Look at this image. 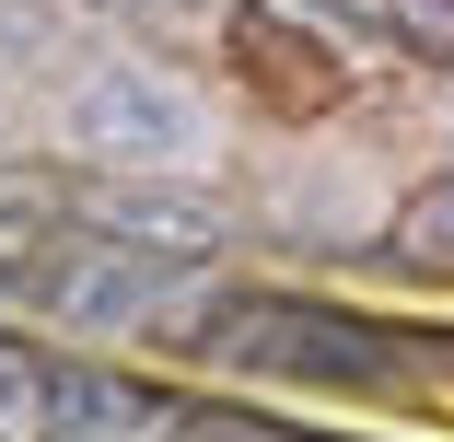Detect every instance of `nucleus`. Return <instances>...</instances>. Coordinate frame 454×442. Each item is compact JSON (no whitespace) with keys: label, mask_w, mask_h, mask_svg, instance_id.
<instances>
[{"label":"nucleus","mask_w":454,"mask_h":442,"mask_svg":"<svg viewBox=\"0 0 454 442\" xmlns=\"http://www.w3.org/2000/svg\"><path fill=\"white\" fill-rule=\"evenodd\" d=\"M59 128H70V151H94V163H187L199 151V105L163 94L152 70H94Z\"/></svg>","instance_id":"2"},{"label":"nucleus","mask_w":454,"mask_h":442,"mask_svg":"<svg viewBox=\"0 0 454 442\" xmlns=\"http://www.w3.org/2000/svg\"><path fill=\"white\" fill-rule=\"evenodd\" d=\"M408 24L419 35H454V0H408Z\"/></svg>","instance_id":"8"},{"label":"nucleus","mask_w":454,"mask_h":442,"mask_svg":"<svg viewBox=\"0 0 454 442\" xmlns=\"http://www.w3.org/2000/svg\"><path fill=\"white\" fill-rule=\"evenodd\" d=\"M47 430H70V442H129V430H152V396L94 384V373H47Z\"/></svg>","instance_id":"4"},{"label":"nucleus","mask_w":454,"mask_h":442,"mask_svg":"<svg viewBox=\"0 0 454 442\" xmlns=\"http://www.w3.org/2000/svg\"><path fill=\"white\" fill-rule=\"evenodd\" d=\"M199 349L233 361V373H268V384H315V396H396V373H408V349H396L385 326L326 314V303H280V291L210 314Z\"/></svg>","instance_id":"1"},{"label":"nucleus","mask_w":454,"mask_h":442,"mask_svg":"<svg viewBox=\"0 0 454 442\" xmlns=\"http://www.w3.org/2000/svg\"><path fill=\"white\" fill-rule=\"evenodd\" d=\"M129 24H152V35H210L222 24V0H117Z\"/></svg>","instance_id":"7"},{"label":"nucleus","mask_w":454,"mask_h":442,"mask_svg":"<svg viewBox=\"0 0 454 442\" xmlns=\"http://www.w3.org/2000/svg\"><path fill=\"white\" fill-rule=\"evenodd\" d=\"M35 430H47V373L0 361V442H35Z\"/></svg>","instance_id":"6"},{"label":"nucleus","mask_w":454,"mask_h":442,"mask_svg":"<svg viewBox=\"0 0 454 442\" xmlns=\"http://www.w3.org/2000/svg\"><path fill=\"white\" fill-rule=\"evenodd\" d=\"M163 280H175V256H140V244H106V233L35 256V303L70 314V326H140Z\"/></svg>","instance_id":"3"},{"label":"nucleus","mask_w":454,"mask_h":442,"mask_svg":"<svg viewBox=\"0 0 454 442\" xmlns=\"http://www.w3.org/2000/svg\"><path fill=\"white\" fill-rule=\"evenodd\" d=\"M396 256H408V268H454V174L408 198V221H396Z\"/></svg>","instance_id":"5"}]
</instances>
